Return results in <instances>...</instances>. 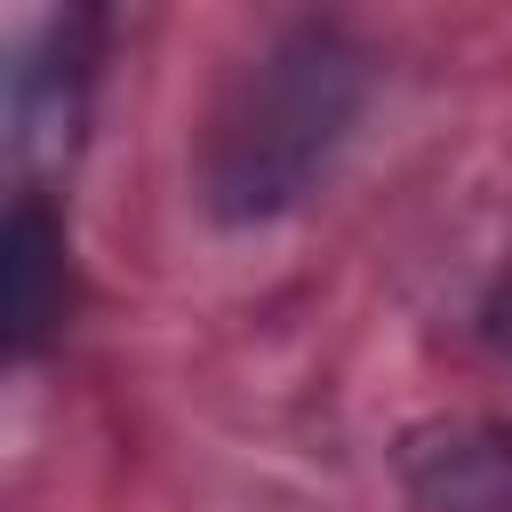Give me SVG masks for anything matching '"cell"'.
<instances>
[{"label":"cell","instance_id":"1","mask_svg":"<svg viewBox=\"0 0 512 512\" xmlns=\"http://www.w3.org/2000/svg\"><path fill=\"white\" fill-rule=\"evenodd\" d=\"M360 112V56L320 32H272L216 96L208 144H200V192L224 224H256L288 208L336 152V136Z\"/></svg>","mask_w":512,"mask_h":512},{"label":"cell","instance_id":"2","mask_svg":"<svg viewBox=\"0 0 512 512\" xmlns=\"http://www.w3.org/2000/svg\"><path fill=\"white\" fill-rule=\"evenodd\" d=\"M392 464L408 512H512V424L496 416H424Z\"/></svg>","mask_w":512,"mask_h":512},{"label":"cell","instance_id":"3","mask_svg":"<svg viewBox=\"0 0 512 512\" xmlns=\"http://www.w3.org/2000/svg\"><path fill=\"white\" fill-rule=\"evenodd\" d=\"M72 304V264H64V224L40 208V192H24L8 208L0 232V320H8V352L32 360Z\"/></svg>","mask_w":512,"mask_h":512},{"label":"cell","instance_id":"4","mask_svg":"<svg viewBox=\"0 0 512 512\" xmlns=\"http://www.w3.org/2000/svg\"><path fill=\"white\" fill-rule=\"evenodd\" d=\"M80 88H88V64L80 48L64 40L56 56L24 48V64L8 72V136H16V160H64L72 136H80Z\"/></svg>","mask_w":512,"mask_h":512}]
</instances>
